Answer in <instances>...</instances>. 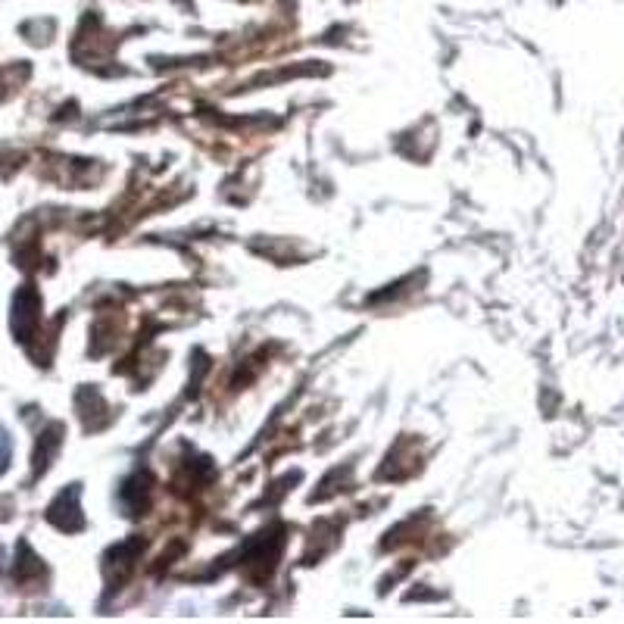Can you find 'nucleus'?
<instances>
[{"label": "nucleus", "mask_w": 624, "mask_h": 624, "mask_svg": "<svg viewBox=\"0 0 624 624\" xmlns=\"http://www.w3.org/2000/svg\"><path fill=\"white\" fill-rule=\"evenodd\" d=\"M7 462H10V437L0 431V472L7 468Z\"/></svg>", "instance_id": "1"}]
</instances>
